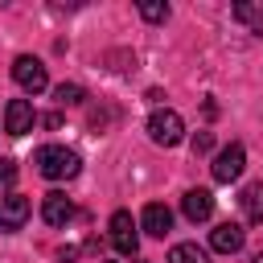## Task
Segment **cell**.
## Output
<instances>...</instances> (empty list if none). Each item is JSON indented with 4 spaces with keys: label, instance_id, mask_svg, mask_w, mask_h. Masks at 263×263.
Masks as SVG:
<instances>
[{
    "label": "cell",
    "instance_id": "obj_4",
    "mask_svg": "<svg viewBox=\"0 0 263 263\" xmlns=\"http://www.w3.org/2000/svg\"><path fill=\"white\" fill-rule=\"evenodd\" d=\"M242 168H247V148H242V144H226V148L214 156V181H222V185L238 181Z\"/></svg>",
    "mask_w": 263,
    "mask_h": 263
},
{
    "label": "cell",
    "instance_id": "obj_15",
    "mask_svg": "<svg viewBox=\"0 0 263 263\" xmlns=\"http://www.w3.org/2000/svg\"><path fill=\"white\" fill-rule=\"evenodd\" d=\"M53 99H58L62 107H74V103H82V99H86V90H82L78 82H62V86L53 90Z\"/></svg>",
    "mask_w": 263,
    "mask_h": 263
},
{
    "label": "cell",
    "instance_id": "obj_10",
    "mask_svg": "<svg viewBox=\"0 0 263 263\" xmlns=\"http://www.w3.org/2000/svg\"><path fill=\"white\" fill-rule=\"evenodd\" d=\"M140 226H144L152 238H164V234L173 230V210H168V205H160V201H148V205H144V214H140Z\"/></svg>",
    "mask_w": 263,
    "mask_h": 263
},
{
    "label": "cell",
    "instance_id": "obj_8",
    "mask_svg": "<svg viewBox=\"0 0 263 263\" xmlns=\"http://www.w3.org/2000/svg\"><path fill=\"white\" fill-rule=\"evenodd\" d=\"M242 242H247V230H242L238 222H218V226L210 230V247L222 251V255H238Z\"/></svg>",
    "mask_w": 263,
    "mask_h": 263
},
{
    "label": "cell",
    "instance_id": "obj_17",
    "mask_svg": "<svg viewBox=\"0 0 263 263\" xmlns=\"http://www.w3.org/2000/svg\"><path fill=\"white\" fill-rule=\"evenodd\" d=\"M16 181V160H8V156H0V189H8Z\"/></svg>",
    "mask_w": 263,
    "mask_h": 263
},
{
    "label": "cell",
    "instance_id": "obj_18",
    "mask_svg": "<svg viewBox=\"0 0 263 263\" xmlns=\"http://www.w3.org/2000/svg\"><path fill=\"white\" fill-rule=\"evenodd\" d=\"M210 148H214V136H210V132H197V136H193V156H205Z\"/></svg>",
    "mask_w": 263,
    "mask_h": 263
},
{
    "label": "cell",
    "instance_id": "obj_7",
    "mask_svg": "<svg viewBox=\"0 0 263 263\" xmlns=\"http://www.w3.org/2000/svg\"><path fill=\"white\" fill-rule=\"evenodd\" d=\"M29 214H33L29 197H21V193H4L0 197V230H21L29 222Z\"/></svg>",
    "mask_w": 263,
    "mask_h": 263
},
{
    "label": "cell",
    "instance_id": "obj_1",
    "mask_svg": "<svg viewBox=\"0 0 263 263\" xmlns=\"http://www.w3.org/2000/svg\"><path fill=\"white\" fill-rule=\"evenodd\" d=\"M33 164H37V173H41L45 181H70V177H78V168H82L78 152L66 148V144H45V148H37Z\"/></svg>",
    "mask_w": 263,
    "mask_h": 263
},
{
    "label": "cell",
    "instance_id": "obj_9",
    "mask_svg": "<svg viewBox=\"0 0 263 263\" xmlns=\"http://www.w3.org/2000/svg\"><path fill=\"white\" fill-rule=\"evenodd\" d=\"M41 218H45L49 226H66V222L74 218V201H70L66 193H58V189H53V193H45V197H41Z\"/></svg>",
    "mask_w": 263,
    "mask_h": 263
},
{
    "label": "cell",
    "instance_id": "obj_14",
    "mask_svg": "<svg viewBox=\"0 0 263 263\" xmlns=\"http://www.w3.org/2000/svg\"><path fill=\"white\" fill-rule=\"evenodd\" d=\"M234 21H242V25H251V29H263V4H251V0L234 4Z\"/></svg>",
    "mask_w": 263,
    "mask_h": 263
},
{
    "label": "cell",
    "instance_id": "obj_5",
    "mask_svg": "<svg viewBox=\"0 0 263 263\" xmlns=\"http://www.w3.org/2000/svg\"><path fill=\"white\" fill-rule=\"evenodd\" d=\"M111 247L119 255H136L140 251V230H136V222H132L127 210H115L111 214Z\"/></svg>",
    "mask_w": 263,
    "mask_h": 263
},
{
    "label": "cell",
    "instance_id": "obj_13",
    "mask_svg": "<svg viewBox=\"0 0 263 263\" xmlns=\"http://www.w3.org/2000/svg\"><path fill=\"white\" fill-rule=\"evenodd\" d=\"M168 263H210V255L197 247V242H177L168 251Z\"/></svg>",
    "mask_w": 263,
    "mask_h": 263
},
{
    "label": "cell",
    "instance_id": "obj_11",
    "mask_svg": "<svg viewBox=\"0 0 263 263\" xmlns=\"http://www.w3.org/2000/svg\"><path fill=\"white\" fill-rule=\"evenodd\" d=\"M181 210H185L189 222H205V218L214 214V193H210V189H189V193L181 197Z\"/></svg>",
    "mask_w": 263,
    "mask_h": 263
},
{
    "label": "cell",
    "instance_id": "obj_6",
    "mask_svg": "<svg viewBox=\"0 0 263 263\" xmlns=\"http://www.w3.org/2000/svg\"><path fill=\"white\" fill-rule=\"evenodd\" d=\"M33 123H37L33 103L29 99H8V107H4V132L8 136H25V132H33Z\"/></svg>",
    "mask_w": 263,
    "mask_h": 263
},
{
    "label": "cell",
    "instance_id": "obj_19",
    "mask_svg": "<svg viewBox=\"0 0 263 263\" xmlns=\"http://www.w3.org/2000/svg\"><path fill=\"white\" fill-rule=\"evenodd\" d=\"M255 263H263V255H255Z\"/></svg>",
    "mask_w": 263,
    "mask_h": 263
},
{
    "label": "cell",
    "instance_id": "obj_16",
    "mask_svg": "<svg viewBox=\"0 0 263 263\" xmlns=\"http://www.w3.org/2000/svg\"><path fill=\"white\" fill-rule=\"evenodd\" d=\"M140 16L152 21V25H164V21H168V4H160V0H144V4H140Z\"/></svg>",
    "mask_w": 263,
    "mask_h": 263
},
{
    "label": "cell",
    "instance_id": "obj_3",
    "mask_svg": "<svg viewBox=\"0 0 263 263\" xmlns=\"http://www.w3.org/2000/svg\"><path fill=\"white\" fill-rule=\"evenodd\" d=\"M12 78H16V86H21V90H29V95H41V90L49 86L45 66H41L37 58H29V53H21V58L12 62Z\"/></svg>",
    "mask_w": 263,
    "mask_h": 263
},
{
    "label": "cell",
    "instance_id": "obj_2",
    "mask_svg": "<svg viewBox=\"0 0 263 263\" xmlns=\"http://www.w3.org/2000/svg\"><path fill=\"white\" fill-rule=\"evenodd\" d=\"M148 136H152V144L173 148V144H181V136H185V119H181L177 111H168V107H156V111L148 115Z\"/></svg>",
    "mask_w": 263,
    "mask_h": 263
},
{
    "label": "cell",
    "instance_id": "obj_12",
    "mask_svg": "<svg viewBox=\"0 0 263 263\" xmlns=\"http://www.w3.org/2000/svg\"><path fill=\"white\" fill-rule=\"evenodd\" d=\"M238 205H242V218L247 222H263V181L247 185L242 197H238Z\"/></svg>",
    "mask_w": 263,
    "mask_h": 263
}]
</instances>
